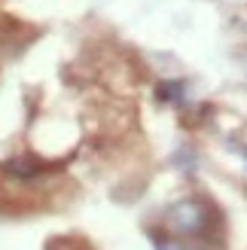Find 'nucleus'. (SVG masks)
I'll use <instances>...</instances> for the list:
<instances>
[{
  "mask_svg": "<svg viewBox=\"0 0 247 250\" xmlns=\"http://www.w3.org/2000/svg\"><path fill=\"white\" fill-rule=\"evenodd\" d=\"M180 95H183V83H180V80L159 85V101H177Z\"/></svg>",
  "mask_w": 247,
  "mask_h": 250,
  "instance_id": "obj_3",
  "label": "nucleus"
},
{
  "mask_svg": "<svg viewBox=\"0 0 247 250\" xmlns=\"http://www.w3.org/2000/svg\"><path fill=\"white\" fill-rule=\"evenodd\" d=\"M43 171H46V162L37 159V156H16V159L6 162V174H12V177H19V180H31Z\"/></svg>",
  "mask_w": 247,
  "mask_h": 250,
  "instance_id": "obj_2",
  "label": "nucleus"
},
{
  "mask_svg": "<svg viewBox=\"0 0 247 250\" xmlns=\"http://www.w3.org/2000/svg\"><path fill=\"white\" fill-rule=\"evenodd\" d=\"M156 250H192V247L180 244V241H156Z\"/></svg>",
  "mask_w": 247,
  "mask_h": 250,
  "instance_id": "obj_4",
  "label": "nucleus"
},
{
  "mask_svg": "<svg viewBox=\"0 0 247 250\" xmlns=\"http://www.w3.org/2000/svg\"><path fill=\"white\" fill-rule=\"evenodd\" d=\"M244 156H247V149H244Z\"/></svg>",
  "mask_w": 247,
  "mask_h": 250,
  "instance_id": "obj_5",
  "label": "nucleus"
},
{
  "mask_svg": "<svg viewBox=\"0 0 247 250\" xmlns=\"http://www.w3.org/2000/svg\"><path fill=\"white\" fill-rule=\"evenodd\" d=\"M168 223L174 232L186 235V238H195V235H205L207 223H211V210L199 198H186V202H180L168 210Z\"/></svg>",
  "mask_w": 247,
  "mask_h": 250,
  "instance_id": "obj_1",
  "label": "nucleus"
}]
</instances>
